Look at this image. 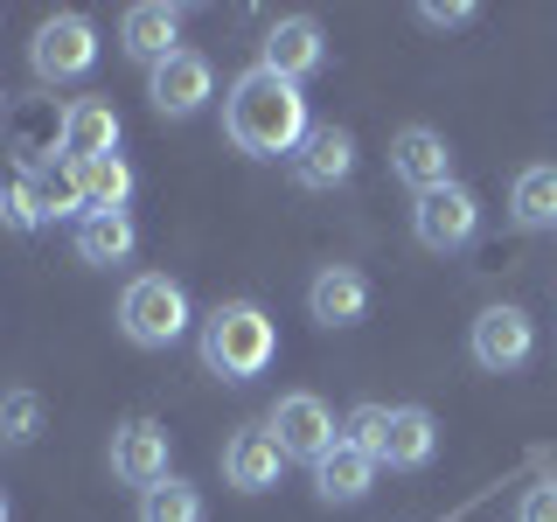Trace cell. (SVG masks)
<instances>
[{
    "instance_id": "13",
    "label": "cell",
    "mask_w": 557,
    "mask_h": 522,
    "mask_svg": "<svg viewBox=\"0 0 557 522\" xmlns=\"http://www.w3.org/2000/svg\"><path fill=\"white\" fill-rule=\"evenodd\" d=\"M307 307L321 327H356L362 313H370V278H362L356 265H321L307 286Z\"/></svg>"
},
{
    "instance_id": "15",
    "label": "cell",
    "mask_w": 557,
    "mask_h": 522,
    "mask_svg": "<svg viewBox=\"0 0 557 522\" xmlns=\"http://www.w3.org/2000/svg\"><path fill=\"white\" fill-rule=\"evenodd\" d=\"M293 174H300V188H342L356 174V139L342 126H313L293 153Z\"/></svg>"
},
{
    "instance_id": "1",
    "label": "cell",
    "mask_w": 557,
    "mask_h": 522,
    "mask_svg": "<svg viewBox=\"0 0 557 522\" xmlns=\"http://www.w3.org/2000/svg\"><path fill=\"white\" fill-rule=\"evenodd\" d=\"M223 133H231V147L258 153V161H278V153H300V139L313 133L300 84L272 77L265 63H258V70H244V77L231 84V98H223Z\"/></svg>"
},
{
    "instance_id": "18",
    "label": "cell",
    "mask_w": 557,
    "mask_h": 522,
    "mask_svg": "<svg viewBox=\"0 0 557 522\" xmlns=\"http://www.w3.org/2000/svg\"><path fill=\"white\" fill-rule=\"evenodd\" d=\"M432 452H440V425H432V411L425 405H397L391 411V439H383V467L418 474V467H432Z\"/></svg>"
},
{
    "instance_id": "29",
    "label": "cell",
    "mask_w": 557,
    "mask_h": 522,
    "mask_svg": "<svg viewBox=\"0 0 557 522\" xmlns=\"http://www.w3.org/2000/svg\"><path fill=\"white\" fill-rule=\"evenodd\" d=\"M418 22H432V28H467V22H474V8H467V0H446V8H440V0H432V8H418Z\"/></svg>"
},
{
    "instance_id": "14",
    "label": "cell",
    "mask_w": 557,
    "mask_h": 522,
    "mask_svg": "<svg viewBox=\"0 0 557 522\" xmlns=\"http://www.w3.org/2000/svg\"><path fill=\"white\" fill-rule=\"evenodd\" d=\"M119 42H126V57H139V63H168L174 49H182V8L139 0V8H126V22H119Z\"/></svg>"
},
{
    "instance_id": "16",
    "label": "cell",
    "mask_w": 557,
    "mask_h": 522,
    "mask_svg": "<svg viewBox=\"0 0 557 522\" xmlns=\"http://www.w3.org/2000/svg\"><path fill=\"white\" fill-rule=\"evenodd\" d=\"M104 153H119V112L104 98H77L70 104V126H63V161L91 167Z\"/></svg>"
},
{
    "instance_id": "2",
    "label": "cell",
    "mask_w": 557,
    "mask_h": 522,
    "mask_svg": "<svg viewBox=\"0 0 557 522\" xmlns=\"http://www.w3.org/2000/svg\"><path fill=\"white\" fill-rule=\"evenodd\" d=\"M272 356H278V327H272V313H265V307H251V300H223V307H209V313H202V362H209V376H223V383H251V376H265V370H272Z\"/></svg>"
},
{
    "instance_id": "17",
    "label": "cell",
    "mask_w": 557,
    "mask_h": 522,
    "mask_svg": "<svg viewBox=\"0 0 557 522\" xmlns=\"http://www.w3.org/2000/svg\"><path fill=\"white\" fill-rule=\"evenodd\" d=\"M278 467H286V452H278V439L265 425L258 432H237L231 446H223V481L244 487V495H265V487L278 481Z\"/></svg>"
},
{
    "instance_id": "8",
    "label": "cell",
    "mask_w": 557,
    "mask_h": 522,
    "mask_svg": "<svg viewBox=\"0 0 557 522\" xmlns=\"http://www.w3.org/2000/svg\"><path fill=\"white\" fill-rule=\"evenodd\" d=\"M209 91H216V70H209L202 49H174V57L153 63V77H147V98H153V112H161V119L202 112Z\"/></svg>"
},
{
    "instance_id": "25",
    "label": "cell",
    "mask_w": 557,
    "mask_h": 522,
    "mask_svg": "<svg viewBox=\"0 0 557 522\" xmlns=\"http://www.w3.org/2000/svg\"><path fill=\"white\" fill-rule=\"evenodd\" d=\"M84 196H91V209H126L133 202V167L119 161V153H104V161L84 167Z\"/></svg>"
},
{
    "instance_id": "30",
    "label": "cell",
    "mask_w": 557,
    "mask_h": 522,
    "mask_svg": "<svg viewBox=\"0 0 557 522\" xmlns=\"http://www.w3.org/2000/svg\"><path fill=\"white\" fill-rule=\"evenodd\" d=\"M0 98H8V91H0ZM0 126H8V104H0Z\"/></svg>"
},
{
    "instance_id": "5",
    "label": "cell",
    "mask_w": 557,
    "mask_h": 522,
    "mask_svg": "<svg viewBox=\"0 0 557 522\" xmlns=\"http://www.w3.org/2000/svg\"><path fill=\"white\" fill-rule=\"evenodd\" d=\"M265 432L278 439V452H286V460H307V467H313L327 446L342 439L335 411H327L313 390H286V397H278V405L265 411Z\"/></svg>"
},
{
    "instance_id": "6",
    "label": "cell",
    "mask_w": 557,
    "mask_h": 522,
    "mask_svg": "<svg viewBox=\"0 0 557 522\" xmlns=\"http://www.w3.org/2000/svg\"><path fill=\"white\" fill-rule=\"evenodd\" d=\"M63 126H70V104L57 98H14L8 104V153H14V167H49V161H63Z\"/></svg>"
},
{
    "instance_id": "11",
    "label": "cell",
    "mask_w": 557,
    "mask_h": 522,
    "mask_svg": "<svg viewBox=\"0 0 557 522\" xmlns=\"http://www.w3.org/2000/svg\"><path fill=\"white\" fill-rule=\"evenodd\" d=\"M391 174H397V182H411L418 196H432V188L453 182V147L432 126H405V133L391 139Z\"/></svg>"
},
{
    "instance_id": "31",
    "label": "cell",
    "mask_w": 557,
    "mask_h": 522,
    "mask_svg": "<svg viewBox=\"0 0 557 522\" xmlns=\"http://www.w3.org/2000/svg\"><path fill=\"white\" fill-rule=\"evenodd\" d=\"M0 522H8V495H0Z\"/></svg>"
},
{
    "instance_id": "22",
    "label": "cell",
    "mask_w": 557,
    "mask_h": 522,
    "mask_svg": "<svg viewBox=\"0 0 557 522\" xmlns=\"http://www.w3.org/2000/svg\"><path fill=\"white\" fill-rule=\"evenodd\" d=\"M509 216L522 231H550L557 223V167H522L509 188Z\"/></svg>"
},
{
    "instance_id": "23",
    "label": "cell",
    "mask_w": 557,
    "mask_h": 522,
    "mask_svg": "<svg viewBox=\"0 0 557 522\" xmlns=\"http://www.w3.org/2000/svg\"><path fill=\"white\" fill-rule=\"evenodd\" d=\"M139 522H202V487H188L182 474L153 481L139 495Z\"/></svg>"
},
{
    "instance_id": "9",
    "label": "cell",
    "mask_w": 557,
    "mask_h": 522,
    "mask_svg": "<svg viewBox=\"0 0 557 522\" xmlns=\"http://www.w3.org/2000/svg\"><path fill=\"white\" fill-rule=\"evenodd\" d=\"M112 474L147 495L153 481H168V425L161 418H126L112 432Z\"/></svg>"
},
{
    "instance_id": "21",
    "label": "cell",
    "mask_w": 557,
    "mask_h": 522,
    "mask_svg": "<svg viewBox=\"0 0 557 522\" xmlns=\"http://www.w3.org/2000/svg\"><path fill=\"white\" fill-rule=\"evenodd\" d=\"M35 216L57 223V216H91V196H84V167L77 161H49L35 167Z\"/></svg>"
},
{
    "instance_id": "28",
    "label": "cell",
    "mask_w": 557,
    "mask_h": 522,
    "mask_svg": "<svg viewBox=\"0 0 557 522\" xmlns=\"http://www.w3.org/2000/svg\"><path fill=\"white\" fill-rule=\"evenodd\" d=\"M516 522H557V481H536L530 495H522V509Z\"/></svg>"
},
{
    "instance_id": "4",
    "label": "cell",
    "mask_w": 557,
    "mask_h": 522,
    "mask_svg": "<svg viewBox=\"0 0 557 522\" xmlns=\"http://www.w3.org/2000/svg\"><path fill=\"white\" fill-rule=\"evenodd\" d=\"M28 63L42 84H70V77H91L98 70V28L84 14H49L28 42Z\"/></svg>"
},
{
    "instance_id": "24",
    "label": "cell",
    "mask_w": 557,
    "mask_h": 522,
    "mask_svg": "<svg viewBox=\"0 0 557 522\" xmlns=\"http://www.w3.org/2000/svg\"><path fill=\"white\" fill-rule=\"evenodd\" d=\"M42 418H49V405L35 390H8L0 397V446H35L42 439Z\"/></svg>"
},
{
    "instance_id": "20",
    "label": "cell",
    "mask_w": 557,
    "mask_h": 522,
    "mask_svg": "<svg viewBox=\"0 0 557 522\" xmlns=\"http://www.w3.org/2000/svg\"><path fill=\"white\" fill-rule=\"evenodd\" d=\"M133 244H139V231H133L126 209H91V216L77 223V258L84 265H126Z\"/></svg>"
},
{
    "instance_id": "10",
    "label": "cell",
    "mask_w": 557,
    "mask_h": 522,
    "mask_svg": "<svg viewBox=\"0 0 557 522\" xmlns=\"http://www.w3.org/2000/svg\"><path fill=\"white\" fill-rule=\"evenodd\" d=\"M530 348H536V327H530L522 307H481V321H474V362L481 370H495V376L522 370Z\"/></svg>"
},
{
    "instance_id": "7",
    "label": "cell",
    "mask_w": 557,
    "mask_h": 522,
    "mask_svg": "<svg viewBox=\"0 0 557 522\" xmlns=\"http://www.w3.org/2000/svg\"><path fill=\"white\" fill-rule=\"evenodd\" d=\"M411 231H418V244H425V251H460V244L481 231V202H474V188L446 182V188H432V196H418Z\"/></svg>"
},
{
    "instance_id": "26",
    "label": "cell",
    "mask_w": 557,
    "mask_h": 522,
    "mask_svg": "<svg viewBox=\"0 0 557 522\" xmlns=\"http://www.w3.org/2000/svg\"><path fill=\"white\" fill-rule=\"evenodd\" d=\"M0 223H8V231H42V216H35V174L28 167H0Z\"/></svg>"
},
{
    "instance_id": "19",
    "label": "cell",
    "mask_w": 557,
    "mask_h": 522,
    "mask_svg": "<svg viewBox=\"0 0 557 522\" xmlns=\"http://www.w3.org/2000/svg\"><path fill=\"white\" fill-rule=\"evenodd\" d=\"M370 481H376V460H370V452H356L348 439H335L321 460H313V487H321V501H342V509L370 495Z\"/></svg>"
},
{
    "instance_id": "3",
    "label": "cell",
    "mask_w": 557,
    "mask_h": 522,
    "mask_svg": "<svg viewBox=\"0 0 557 522\" xmlns=\"http://www.w3.org/2000/svg\"><path fill=\"white\" fill-rule=\"evenodd\" d=\"M188 293L174 286L168 272H147V278H133L126 293H119V327H126V341L139 348H174L188 335Z\"/></svg>"
},
{
    "instance_id": "12",
    "label": "cell",
    "mask_w": 557,
    "mask_h": 522,
    "mask_svg": "<svg viewBox=\"0 0 557 522\" xmlns=\"http://www.w3.org/2000/svg\"><path fill=\"white\" fill-rule=\"evenodd\" d=\"M321 63H327V42H321V22H313V14H286V22H272V35H265V70H272V77L300 84Z\"/></svg>"
},
{
    "instance_id": "27",
    "label": "cell",
    "mask_w": 557,
    "mask_h": 522,
    "mask_svg": "<svg viewBox=\"0 0 557 522\" xmlns=\"http://www.w3.org/2000/svg\"><path fill=\"white\" fill-rule=\"evenodd\" d=\"M342 439L356 452H370V460L383 467V439H391V405H356L342 418Z\"/></svg>"
}]
</instances>
